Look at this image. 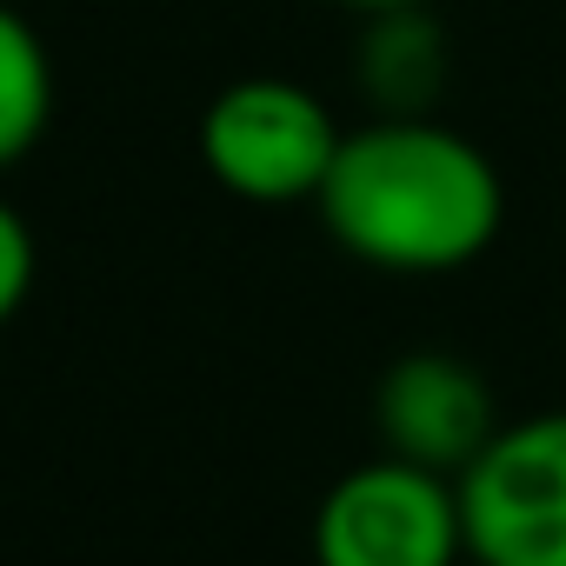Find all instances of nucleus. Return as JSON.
I'll return each mask as SVG.
<instances>
[{
  "label": "nucleus",
  "mask_w": 566,
  "mask_h": 566,
  "mask_svg": "<svg viewBox=\"0 0 566 566\" xmlns=\"http://www.w3.org/2000/svg\"><path fill=\"white\" fill-rule=\"evenodd\" d=\"M453 486L473 566H566V407L500 420Z\"/></svg>",
  "instance_id": "obj_3"
},
{
  "label": "nucleus",
  "mask_w": 566,
  "mask_h": 566,
  "mask_svg": "<svg viewBox=\"0 0 566 566\" xmlns=\"http://www.w3.org/2000/svg\"><path fill=\"white\" fill-rule=\"evenodd\" d=\"M460 486L453 473L400 453L347 467L314 513V566H460Z\"/></svg>",
  "instance_id": "obj_4"
},
{
  "label": "nucleus",
  "mask_w": 566,
  "mask_h": 566,
  "mask_svg": "<svg viewBox=\"0 0 566 566\" xmlns=\"http://www.w3.org/2000/svg\"><path fill=\"white\" fill-rule=\"evenodd\" d=\"M374 427H380V453H400V460L433 467V473H460L500 433V407H493V387L473 360L440 354V347H413L380 374Z\"/></svg>",
  "instance_id": "obj_5"
},
{
  "label": "nucleus",
  "mask_w": 566,
  "mask_h": 566,
  "mask_svg": "<svg viewBox=\"0 0 566 566\" xmlns=\"http://www.w3.org/2000/svg\"><path fill=\"white\" fill-rule=\"evenodd\" d=\"M54 120V61L21 8L0 0V174L21 167Z\"/></svg>",
  "instance_id": "obj_7"
},
{
  "label": "nucleus",
  "mask_w": 566,
  "mask_h": 566,
  "mask_svg": "<svg viewBox=\"0 0 566 566\" xmlns=\"http://www.w3.org/2000/svg\"><path fill=\"white\" fill-rule=\"evenodd\" d=\"M340 253L380 273H460L506 220V187L486 147L433 114H374L354 127L314 193Z\"/></svg>",
  "instance_id": "obj_1"
},
{
  "label": "nucleus",
  "mask_w": 566,
  "mask_h": 566,
  "mask_svg": "<svg viewBox=\"0 0 566 566\" xmlns=\"http://www.w3.org/2000/svg\"><path fill=\"white\" fill-rule=\"evenodd\" d=\"M34 273H41V247H34V227L21 220L14 200H0V327H8L28 294H34Z\"/></svg>",
  "instance_id": "obj_8"
},
{
  "label": "nucleus",
  "mask_w": 566,
  "mask_h": 566,
  "mask_svg": "<svg viewBox=\"0 0 566 566\" xmlns=\"http://www.w3.org/2000/svg\"><path fill=\"white\" fill-rule=\"evenodd\" d=\"M200 167L247 207H301L321 193L347 127L334 107L287 81V74H247L220 87L200 114Z\"/></svg>",
  "instance_id": "obj_2"
},
{
  "label": "nucleus",
  "mask_w": 566,
  "mask_h": 566,
  "mask_svg": "<svg viewBox=\"0 0 566 566\" xmlns=\"http://www.w3.org/2000/svg\"><path fill=\"white\" fill-rule=\"evenodd\" d=\"M354 74H360V94L374 101V114H427L447 81L440 21H427V8L367 14V28L354 41Z\"/></svg>",
  "instance_id": "obj_6"
},
{
  "label": "nucleus",
  "mask_w": 566,
  "mask_h": 566,
  "mask_svg": "<svg viewBox=\"0 0 566 566\" xmlns=\"http://www.w3.org/2000/svg\"><path fill=\"white\" fill-rule=\"evenodd\" d=\"M334 8H347V14H387V8H427V0H334Z\"/></svg>",
  "instance_id": "obj_9"
}]
</instances>
